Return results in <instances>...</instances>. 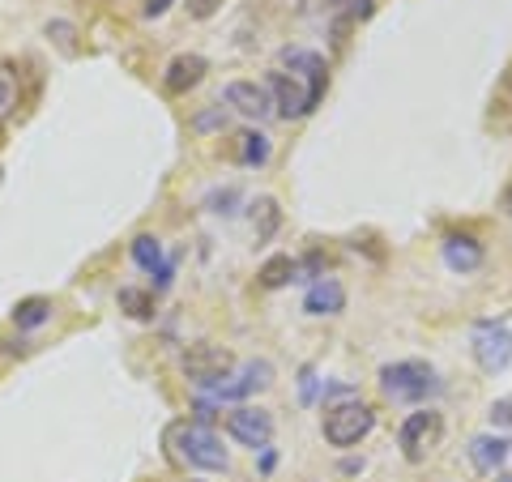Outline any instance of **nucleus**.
I'll return each instance as SVG.
<instances>
[{
	"label": "nucleus",
	"instance_id": "obj_1",
	"mask_svg": "<svg viewBox=\"0 0 512 482\" xmlns=\"http://www.w3.org/2000/svg\"><path fill=\"white\" fill-rule=\"evenodd\" d=\"M167 440H171V457L180 465H188V470L218 474V470H227L231 465L227 444H222L218 431L205 427V423H175Z\"/></svg>",
	"mask_w": 512,
	"mask_h": 482
},
{
	"label": "nucleus",
	"instance_id": "obj_2",
	"mask_svg": "<svg viewBox=\"0 0 512 482\" xmlns=\"http://www.w3.org/2000/svg\"><path fill=\"white\" fill-rule=\"evenodd\" d=\"M380 393L389 401H402V406H423L427 397L440 393V376L423 359H397L380 367Z\"/></svg>",
	"mask_w": 512,
	"mask_h": 482
},
{
	"label": "nucleus",
	"instance_id": "obj_3",
	"mask_svg": "<svg viewBox=\"0 0 512 482\" xmlns=\"http://www.w3.org/2000/svg\"><path fill=\"white\" fill-rule=\"evenodd\" d=\"M376 427V410L367 406V401H338V406L325 410V423H320V431H325V440L333 448H355L363 444L367 436H372Z\"/></svg>",
	"mask_w": 512,
	"mask_h": 482
},
{
	"label": "nucleus",
	"instance_id": "obj_4",
	"mask_svg": "<svg viewBox=\"0 0 512 482\" xmlns=\"http://www.w3.org/2000/svg\"><path fill=\"white\" fill-rule=\"evenodd\" d=\"M440 440H444V419H440V410H431V406L406 414L402 431H397V444H402V457L410 465L427 461L440 448Z\"/></svg>",
	"mask_w": 512,
	"mask_h": 482
},
{
	"label": "nucleus",
	"instance_id": "obj_5",
	"mask_svg": "<svg viewBox=\"0 0 512 482\" xmlns=\"http://www.w3.org/2000/svg\"><path fill=\"white\" fill-rule=\"evenodd\" d=\"M180 367H184V376L197 384V389L210 393L214 384H222V380L235 372V355H231V350H222V346L197 342V346H188L184 355H180Z\"/></svg>",
	"mask_w": 512,
	"mask_h": 482
},
{
	"label": "nucleus",
	"instance_id": "obj_6",
	"mask_svg": "<svg viewBox=\"0 0 512 482\" xmlns=\"http://www.w3.org/2000/svg\"><path fill=\"white\" fill-rule=\"evenodd\" d=\"M227 436L252 448V453H261V448L274 444V414L256 410V406H235L227 414Z\"/></svg>",
	"mask_w": 512,
	"mask_h": 482
},
{
	"label": "nucleus",
	"instance_id": "obj_7",
	"mask_svg": "<svg viewBox=\"0 0 512 482\" xmlns=\"http://www.w3.org/2000/svg\"><path fill=\"white\" fill-rule=\"evenodd\" d=\"M474 363L483 367L487 376H500L512 367V333L504 325H483L474 333Z\"/></svg>",
	"mask_w": 512,
	"mask_h": 482
},
{
	"label": "nucleus",
	"instance_id": "obj_8",
	"mask_svg": "<svg viewBox=\"0 0 512 482\" xmlns=\"http://www.w3.org/2000/svg\"><path fill=\"white\" fill-rule=\"evenodd\" d=\"M269 99H274V111L282 120H299V116H308V111L320 103L316 94L299 82V77L291 73H269Z\"/></svg>",
	"mask_w": 512,
	"mask_h": 482
},
{
	"label": "nucleus",
	"instance_id": "obj_9",
	"mask_svg": "<svg viewBox=\"0 0 512 482\" xmlns=\"http://www.w3.org/2000/svg\"><path fill=\"white\" fill-rule=\"evenodd\" d=\"M128 256H133V265L141 269V273H150L154 278V286L158 291H167L171 286V273H175V261L163 252V239L158 235H150V231H141L133 244H128Z\"/></svg>",
	"mask_w": 512,
	"mask_h": 482
},
{
	"label": "nucleus",
	"instance_id": "obj_10",
	"mask_svg": "<svg viewBox=\"0 0 512 482\" xmlns=\"http://www.w3.org/2000/svg\"><path fill=\"white\" fill-rule=\"evenodd\" d=\"M269 384H274V367H269L265 359H256V363H248L239 376H227L222 384H214L210 401H214V406H222V401H244V397H252V393L269 389Z\"/></svg>",
	"mask_w": 512,
	"mask_h": 482
},
{
	"label": "nucleus",
	"instance_id": "obj_11",
	"mask_svg": "<svg viewBox=\"0 0 512 482\" xmlns=\"http://www.w3.org/2000/svg\"><path fill=\"white\" fill-rule=\"evenodd\" d=\"M440 256H444V265L453 273H474L478 265L487 261V248H483V239H478L474 231H448L440 239Z\"/></svg>",
	"mask_w": 512,
	"mask_h": 482
},
{
	"label": "nucleus",
	"instance_id": "obj_12",
	"mask_svg": "<svg viewBox=\"0 0 512 482\" xmlns=\"http://www.w3.org/2000/svg\"><path fill=\"white\" fill-rule=\"evenodd\" d=\"M222 103H227L231 111H239V116H248V120H265L269 111H274L269 86H261V82H227L222 86Z\"/></svg>",
	"mask_w": 512,
	"mask_h": 482
},
{
	"label": "nucleus",
	"instance_id": "obj_13",
	"mask_svg": "<svg viewBox=\"0 0 512 482\" xmlns=\"http://www.w3.org/2000/svg\"><path fill=\"white\" fill-rule=\"evenodd\" d=\"M282 69H291V77H303V86H308L316 99L325 94L329 86V64L320 60L316 52H308V47H282Z\"/></svg>",
	"mask_w": 512,
	"mask_h": 482
},
{
	"label": "nucleus",
	"instance_id": "obj_14",
	"mask_svg": "<svg viewBox=\"0 0 512 482\" xmlns=\"http://www.w3.org/2000/svg\"><path fill=\"white\" fill-rule=\"evenodd\" d=\"M303 312L308 316H342L346 312V286L338 278H316L303 295Z\"/></svg>",
	"mask_w": 512,
	"mask_h": 482
},
{
	"label": "nucleus",
	"instance_id": "obj_15",
	"mask_svg": "<svg viewBox=\"0 0 512 482\" xmlns=\"http://www.w3.org/2000/svg\"><path fill=\"white\" fill-rule=\"evenodd\" d=\"M466 457H470V465L478 474H495L512 457V444L504 436H474L470 448H466Z\"/></svg>",
	"mask_w": 512,
	"mask_h": 482
},
{
	"label": "nucleus",
	"instance_id": "obj_16",
	"mask_svg": "<svg viewBox=\"0 0 512 482\" xmlns=\"http://www.w3.org/2000/svg\"><path fill=\"white\" fill-rule=\"evenodd\" d=\"M210 73V64H205L201 56H175L167 64V77H163V90L167 94H188L192 86L201 82V77Z\"/></svg>",
	"mask_w": 512,
	"mask_h": 482
},
{
	"label": "nucleus",
	"instance_id": "obj_17",
	"mask_svg": "<svg viewBox=\"0 0 512 482\" xmlns=\"http://www.w3.org/2000/svg\"><path fill=\"white\" fill-rule=\"evenodd\" d=\"M256 282H261V291H282V286H291V282H303V269L295 256H269V261L261 265V273H256Z\"/></svg>",
	"mask_w": 512,
	"mask_h": 482
},
{
	"label": "nucleus",
	"instance_id": "obj_18",
	"mask_svg": "<svg viewBox=\"0 0 512 482\" xmlns=\"http://www.w3.org/2000/svg\"><path fill=\"white\" fill-rule=\"evenodd\" d=\"M13 325H18L22 333H35V329H43L47 320H52V299L47 295H26V299H18L13 303Z\"/></svg>",
	"mask_w": 512,
	"mask_h": 482
},
{
	"label": "nucleus",
	"instance_id": "obj_19",
	"mask_svg": "<svg viewBox=\"0 0 512 482\" xmlns=\"http://www.w3.org/2000/svg\"><path fill=\"white\" fill-rule=\"evenodd\" d=\"M269 154H274V146H269L265 133H252V128H248V133L235 137V163L239 167H265Z\"/></svg>",
	"mask_w": 512,
	"mask_h": 482
},
{
	"label": "nucleus",
	"instance_id": "obj_20",
	"mask_svg": "<svg viewBox=\"0 0 512 482\" xmlns=\"http://www.w3.org/2000/svg\"><path fill=\"white\" fill-rule=\"evenodd\" d=\"M120 312H128L133 320H150L154 316V291H137V286H120Z\"/></svg>",
	"mask_w": 512,
	"mask_h": 482
},
{
	"label": "nucleus",
	"instance_id": "obj_21",
	"mask_svg": "<svg viewBox=\"0 0 512 482\" xmlns=\"http://www.w3.org/2000/svg\"><path fill=\"white\" fill-rule=\"evenodd\" d=\"M13 107H18V69L0 64V124L13 116Z\"/></svg>",
	"mask_w": 512,
	"mask_h": 482
},
{
	"label": "nucleus",
	"instance_id": "obj_22",
	"mask_svg": "<svg viewBox=\"0 0 512 482\" xmlns=\"http://www.w3.org/2000/svg\"><path fill=\"white\" fill-rule=\"evenodd\" d=\"M256 210H261V231H256V239H269L278 227V201L274 197H261L256 201Z\"/></svg>",
	"mask_w": 512,
	"mask_h": 482
},
{
	"label": "nucleus",
	"instance_id": "obj_23",
	"mask_svg": "<svg viewBox=\"0 0 512 482\" xmlns=\"http://www.w3.org/2000/svg\"><path fill=\"white\" fill-rule=\"evenodd\" d=\"M487 419H491V427H512V397H500V401H491Z\"/></svg>",
	"mask_w": 512,
	"mask_h": 482
},
{
	"label": "nucleus",
	"instance_id": "obj_24",
	"mask_svg": "<svg viewBox=\"0 0 512 482\" xmlns=\"http://www.w3.org/2000/svg\"><path fill=\"white\" fill-rule=\"evenodd\" d=\"M171 9V0H146V18H163Z\"/></svg>",
	"mask_w": 512,
	"mask_h": 482
},
{
	"label": "nucleus",
	"instance_id": "obj_25",
	"mask_svg": "<svg viewBox=\"0 0 512 482\" xmlns=\"http://www.w3.org/2000/svg\"><path fill=\"white\" fill-rule=\"evenodd\" d=\"M495 482H512V474H500V478H495Z\"/></svg>",
	"mask_w": 512,
	"mask_h": 482
},
{
	"label": "nucleus",
	"instance_id": "obj_26",
	"mask_svg": "<svg viewBox=\"0 0 512 482\" xmlns=\"http://www.w3.org/2000/svg\"><path fill=\"white\" fill-rule=\"evenodd\" d=\"M508 205H512V192H508Z\"/></svg>",
	"mask_w": 512,
	"mask_h": 482
},
{
	"label": "nucleus",
	"instance_id": "obj_27",
	"mask_svg": "<svg viewBox=\"0 0 512 482\" xmlns=\"http://www.w3.org/2000/svg\"><path fill=\"white\" fill-rule=\"evenodd\" d=\"M0 180H5V171H0Z\"/></svg>",
	"mask_w": 512,
	"mask_h": 482
}]
</instances>
